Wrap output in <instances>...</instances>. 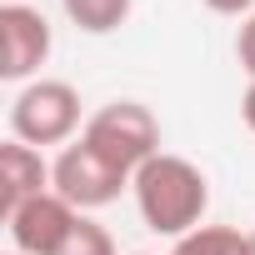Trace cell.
Here are the masks:
<instances>
[{
	"mask_svg": "<svg viewBox=\"0 0 255 255\" xmlns=\"http://www.w3.org/2000/svg\"><path fill=\"white\" fill-rule=\"evenodd\" d=\"M235 55H240V70L255 80V10L245 15V25H240V35H235Z\"/></svg>",
	"mask_w": 255,
	"mask_h": 255,
	"instance_id": "8fae6325",
	"label": "cell"
},
{
	"mask_svg": "<svg viewBox=\"0 0 255 255\" xmlns=\"http://www.w3.org/2000/svg\"><path fill=\"white\" fill-rule=\"evenodd\" d=\"M60 5H65V15H70L75 30H85V35H110V30H120L125 20H130L135 0H60Z\"/></svg>",
	"mask_w": 255,
	"mask_h": 255,
	"instance_id": "ba28073f",
	"label": "cell"
},
{
	"mask_svg": "<svg viewBox=\"0 0 255 255\" xmlns=\"http://www.w3.org/2000/svg\"><path fill=\"white\" fill-rule=\"evenodd\" d=\"M205 5H210L215 15H250L255 0H205Z\"/></svg>",
	"mask_w": 255,
	"mask_h": 255,
	"instance_id": "7c38bea8",
	"label": "cell"
},
{
	"mask_svg": "<svg viewBox=\"0 0 255 255\" xmlns=\"http://www.w3.org/2000/svg\"><path fill=\"white\" fill-rule=\"evenodd\" d=\"M85 130L80 125V90L70 80H30L10 100V135L45 150V145H70Z\"/></svg>",
	"mask_w": 255,
	"mask_h": 255,
	"instance_id": "7a4b0ae2",
	"label": "cell"
},
{
	"mask_svg": "<svg viewBox=\"0 0 255 255\" xmlns=\"http://www.w3.org/2000/svg\"><path fill=\"white\" fill-rule=\"evenodd\" d=\"M80 215L85 210H75L60 190H45V195H35V200H25V205H15L5 215L10 250H20V255H60V245L70 240Z\"/></svg>",
	"mask_w": 255,
	"mask_h": 255,
	"instance_id": "8992f818",
	"label": "cell"
},
{
	"mask_svg": "<svg viewBox=\"0 0 255 255\" xmlns=\"http://www.w3.org/2000/svg\"><path fill=\"white\" fill-rule=\"evenodd\" d=\"M45 190H55V180H50V160L35 150V145H25V140H5L0 145V210H15V205H25V200H35V195H45Z\"/></svg>",
	"mask_w": 255,
	"mask_h": 255,
	"instance_id": "52a82bcc",
	"label": "cell"
},
{
	"mask_svg": "<svg viewBox=\"0 0 255 255\" xmlns=\"http://www.w3.org/2000/svg\"><path fill=\"white\" fill-rule=\"evenodd\" d=\"M245 235H250V255H255V230H245Z\"/></svg>",
	"mask_w": 255,
	"mask_h": 255,
	"instance_id": "5bb4252c",
	"label": "cell"
},
{
	"mask_svg": "<svg viewBox=\"0 0 255 255\" xmlns=\"http://www.w3.org/2000/svg\"><path fill=\"white\" fill-rule=\"evenodd\" d=\"M60 255H115V235H110L100 220L80 215L75 230H70V240L60 245Z\"/></svg>",
	"mask_w": 255,
	"mask_h": 255,
	"instance_id": "30bf717a",
	"label": "cell"
},
{
	"mask_svg": "<svg viewBox=\"0 0 255 255\" xmlns=\"http://www.w3.org/2000/svg\"><path fill=\"white\" fill-rule=\"evenodd\" d=\"M135 255H145V250H135Z\"/></svg>",
	"mask_w": 255,
	"mask_h": 255,
	"instance_id": "2e32d148",
	"label": "cell"
},
{
	"mask_svg": "<svg viewBox=\"0 0 255 255\" xmlns=\"http://www.w3.org/2000/svg\"><path fill=\"white\" fill-rule=\"evenodd\" d=\"M130 190H135L140 220H145L155 235L180 240V235H190V230L205 225L210 180H205V170H200L195 160H185V155H170V150L150 155V160L135 170Z\"/></svg>",
	"mask_w": 255,
	"mask_h": 255,
	"instance_id": "6da1fadb",
	"label": "cell"
},
{
	"mask_svg": "<svg viewBox=\"0 0 255 255\" xmlns=\"http://www.w3.org/2000/svg\"><path fill=\"white\" fill-rule=\"evenodd\" d=\"M240 120H245L250 130H255V80L245 85V100H240Z\"/></svg>",
	"mask_w": 255,
	"mask_h": 255,
	"instance_id": "4fadbf2b",
	"label": "cell"
},
{
	"mask_svg": "<svg viewBox=\"0 0 255 255\" xmlns=\"http://www.w3.org/2000/svg\"><path fill=\"white\" fill-rule=\"evenodd\" d=\"M50 60V20L25 5V0H5L0 5V75L10 85H30L35 70Z\"/></svg>",
	"mask_w": 255,
	"mask_h": 255,
	"instance_id": "5b68a950",
	"label": "cell"
},
{
	"mask_svg": "<svg viewBox=\"0 0 255 255\" xmlns=\"http://www.w3.org/2000/svg\"><path fill=\"white\" fill-rule=\"evenodd\" d=\"M50 180L55 190L75 205V210H100L110 200H120V190H130L135 175H125L120 165H110L95 145H85L80 135L70 145H60V155L50 160Z\"/></svg>",
	"mask_w": 255,
	"mask_h": 255,
	"instance_id": "277c9868",
	"label": "cell"
},
{
	"mask_svg": "<svg viewBox=\"0 0 255 255\" xmlns=\"http://www.w3.org/2000/svg\"><path fill=\"white\" fill-rule=\"evenodd\" d=\"M5 255H20V250H5Z\"/></svg>",
	"mask_w": 255,
	"mask_h": 255,
	"instance_id": "9a60e30c",
	"label": "cell"
},
{
	"mask_svg": "<svg viewBox=\"0 0 255 255\" xmlns=\"http://www.w3.org/2000/svg\"><path fill=\"white\" fill-rule=\"evenodd\" d=\"M170 255H250V235L235 225H200L170 245Z\"/></svg>",
	"mask_w": 255,
	"mask_h": 255,
	"instance_id": "9c48e42d",
	"label": "cell"
},
{
	"mask_svg": "<svg viewBox=\"0 0 255 255\" xmlns=\"http://www.w3.org/2000/svg\"><path fill=\"white\" fill-rule=\"evenodd\" d=\"M85 145H95L110 165H120L125 175H135L150 155H160V120L150 105L140 100H110L95 115H85Z\"/></svg>",
	"mask_w": 255,
	"mask_h": 255,
	"instance_id": "3957f363",
	"label": "cell"
}]
</instances>
